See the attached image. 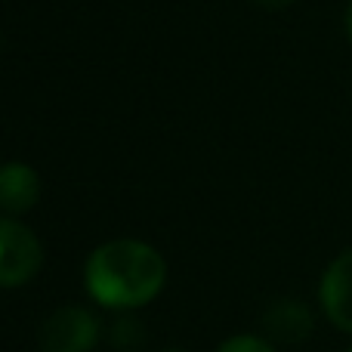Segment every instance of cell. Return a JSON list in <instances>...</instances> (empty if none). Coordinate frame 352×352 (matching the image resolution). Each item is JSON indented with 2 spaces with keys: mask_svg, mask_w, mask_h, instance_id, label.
Returning <instances> with one entry per match:
<instances>
[{
  "mask_svg": "<svg viewBox=\"0 0 352 352\" xmlns=\"http://www.w3.org/2000/svg\"><path fill=\"white\" fill-rule=\"evenodd\" d=\"M167 266L155 248L133 238L109 241L87 260V291L111 309L146 306L164 287Z\"/></svg>",
  "mask_w": 352,
  "mask_h": 352,
  "instance_id": "obj_1",
  "label": "cell"
},
{
  "mask_svg": "<svg viewBox=\"0 0 352 352\" xmlns=\"http://www.w3.org/2000/svg\"><path fill=\"white\" fill-rule=\"evenodd\" d=\"M41 263L43 250L34 232L12 223V219H0V285H25L41 269Z\"/></svg>",
  "mask_w": 352,
  "mask_h": 352,
  "instance_id": "obj_2",
  "label": "cell"
},
{
  "mask_svg": "<svg viewBox=\"0 0 352 352\" xmlns=\"http://www.w3.org/2000/svg\"><path fill=\"white\" fill-rule=\"evenodd\" d=\"M41 343L47 352H87L96 343V318L80 306H62L43 322Z\"/></svg>",
  "mask_w": 352,
  "mask_h": 352,
  "instance_id": "obj_3",
  "label": "cell"
},
{
  "mask_svg": "<svg viewBox=\"0 0 352 352\" xmlns=\"http://www.w3.org/2000/svg\"><path fill=\"white\" fill-rule=\"evenodd\" d=\"M322 306L337 328L352 334V250L340 254L324 272Z\"/></svg>",
  "mask_w": 352,
  "mask_h": 352,
  "instance_id": "obj_4",
  "label": "cell"
},
{
  "mask_svg": "<svg viewBox=\"0 0 352 352\" xmlns=\"http://www.w3.org/2000/svg\"><path fill=\"white\" fill-rule=\"evenodd\" d=\"M41 198V179L28 164L0 167V207L10 213H25Z\"/></svg>",
  "mask_w": 352,
  "mask_h": 352,
  "instance_id": "obj_5",
  "label": "cell"
},
{
  "mask_svg": "<svg viewBox=\"0 0 352 352\" xmlns=\"http://www.w3.org/2000/svg\"><path fill=\"white\" fill-rule=\"evenodd\" d=\"M263 328L278 343H300L312 331V318L306 306L294 303V300H278V303H272L266 309Z\"/></svg>",
  "mask_w": 352,
  "mask_h": 352,
  "instance_id": "obj_6",
  "label": "cell"
},
{
  "mask_svg": "<svg viewBox=\"0 0 352 352\" xmlns=\"http://www.w3.org/2000/svg\"><path fill=\"white\" fill-rule=\"evenodd\" d=\"M219 352H275V349L260 337H232V340H226L219 346Z\"/></svg>",
  "mask_w": 352,
  "mask_h": 352,
  "instance_id": "obj_7",
  "label": "cell"
},
{
  "mask_svg": "<svg viewBox=\"0 0 352 352\" xmlns=\"http://www.w3.org/2000/svg\"><path fill=\"white\" fill-rule=\"evenodd\" d=\"M254 3H260V6H269V10H281V6L294 3V0H254Z\"/></svg>",
  "mask_w": 352,
  "mask_h": 352,
  "instance_id": "obj_8",
  "label": "cell"
},
{
  "mask_svg": "<svg viewBox=\"0 0 352 352\" xmlns=\"http://www.w3.org/2000/svg\"><path fill=\"white\" fill-rule=\"evenodd\" d=\"M346 31H349V37H352V3H349V10H346Z\"/></svg>",
  "mask_w": 352,
  "mask_h": 352,
  "instance_id": "obj_9",
  "label": "cell"
},
{
  "mask_svg": "<svg viewBox=\"0 0 352 352\" xmlns=\"http://www.w3.org/2000/svg\"><path fill=\"white\" fill-rule=\"evenodd\" d=\"M167 352H182V349H167Z\"/></svg>",
  "mask_w": 352,
  "mask_h": 352,
  "instance_id": "obj_10",
  "label": "cell"
}]
</instances>
